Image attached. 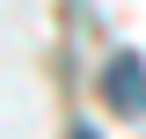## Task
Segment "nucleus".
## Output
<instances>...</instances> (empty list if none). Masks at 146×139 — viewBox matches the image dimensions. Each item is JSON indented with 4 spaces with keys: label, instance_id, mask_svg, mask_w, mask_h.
<instances>
[{
    "label": "nucleus",
    "instance_id": "f257e3e1",
    "mask_svg": "<svg viewBox=\"0 0 146 139\" xmlns=\"http://www.w3.org/2000/svg\"><path fill=\"white\" fill-rule=\"evenodd\" d=\"M102 95L124 110V117H146V66H139L131 51H117V59L102 66Z\"/></svg>",
    "mask_w": 146,
    "mask_h": 139
},
{
    "label": "nucleus",
    "instance_id": "f03ea898",
    "mask_svg": "<svg viewBox=\"0 0 146 139\" xmlns=\"http://www.w3.org/2000/svg\"><path fill=\"white\" fill-rule=\"evenodd\" d=\"M73 139H95V132H88V124H80V132H73Z\"/></svg>",
    "mask_w": 146,
    "mask_h": 139
}]
</instances>
